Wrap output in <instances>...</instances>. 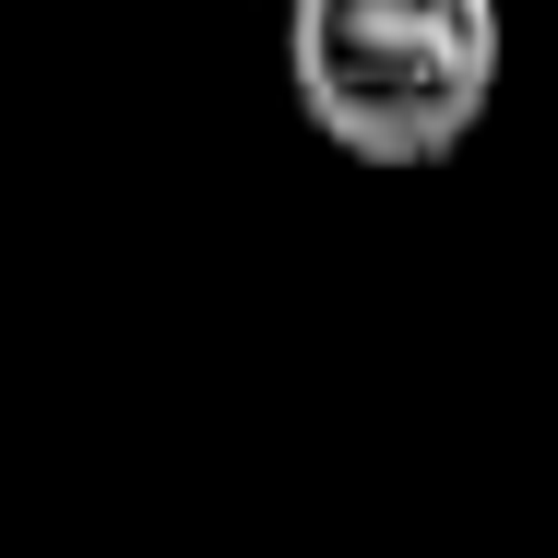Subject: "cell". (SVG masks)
Listing matches in <instances>:
<instances>
[{
  "label": "cell",
  "instance_id": "obj_1",
  "mask_svg": "<svg viewBox=\"0 0 558 558\" xmlns=\"http://www.w3.org/2000/svg\"><path fill=\"white\" fill-rule=\"evenodd\" d=\"M286 60L322 143L368 167H440L499 96V12L487 0H310Z\"/></svg>",
  "mask_w": 558,
  "mask_h": 558
}]
</instances>
